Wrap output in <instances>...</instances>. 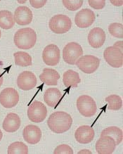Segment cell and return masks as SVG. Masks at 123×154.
I'll list each match as a JSON object with an SVG mask.
<instances>
[{
  "instance_id": "1",
  "label": "cell",
  "mask_w": 123,
  "mask_h": 154,
  "mask_svg": "<svg viewBox=\"0 0 123 154\" xmlns=\"http://www.w3.org/2000/svg\"><path fill=\"white\" fill-rule=\"evenodd\" d=\"M72 118L70 115L63 111L54 112L49 116L47 125L50 130L56 134L67 132L71 128Z\"/></svg>"
},
{
  "instance_id": "2",
  "label": "cell",
  "mask_w": 123,
  "mask_h": 154,
  "mask_svg": "<svg viewBox=\"0 0 123 154\" xmlns=\"http://www.w3.org/2000/svg\"><path fill=\"white\" fill-rule=\"evenodd\" d=\"M37 35L35 31L30 28H25L18 30L14 37L15 45L20 49H30L35 45Z\"/></svg>"
},
{
  "instance_id": "3",
  "label": "cell",
  "mask_w": 123,
  "mask_h": 154,
  "mask_svg": "<svg viewBox=\"0 0 123 154\" xmlns=\"http://www.w3.org/2000/svg\"><path fill=\"white\" fill-rule=\"evenodd\" d=\"M49 27L50 30L56 34H64L71 28L72 21L68 16L58 14L49 20Z\"/></svg>"
},
{
  "instance_id": "4",
  "label": "cell",
  "mask_w": 123,
  "mask_h": 154,
  "mask_svg": "<svg viewBox=\"0 0 123 154\" xmlns=\"http://www.w3.org/2000/svg\"><path fill=\"white\" fill-rule=\"evenodd\" d=\"M77 108L81 115L85 118L92 117L97 111L96 101L88 95H82L78 97L77 99Z\"/></svg>"
},
{
  "instance_id": "5",
  "label": "cell",
  "mask_w": 123,
  "mask_h": 154,
  "mask_svg": "<svg viewBox=\"0 0 123 154\" xmlns=\"http://www.w3.org/2000/svg\"><path fill=\"white\" fill-rule=\"evenodd\" d=\"M82 55V48L77 42L68 43L63 49V59L66 63L70 65H75Z\"/></svg>"
},
{
  "instance_id": "6",
  "label": "cell",
  "mask_w": 123,
  "mask_h": 154,
  "mask_svg": "<svg viewBox=\"0 0 123 154\" xmlns=\"http://www.w3.org/2000/svg\"><path fill=\"white\" fill-rule=\"evenodd\" d=\"M47 116V109L45 105L40 101H32L28 109V117L33 122H43Z\"/></svg>"
},
{
  "instance_id": "7",
  "label": "cell",
  "mask_w": 123,
  "mask_h": 154,
  "mask_svg": "<svg viewBox=\"0 0 123 154\" xmlns=\"http://www.w3.org/2000/svg\"><path fill=\"white\" fill-rule=\"evenodd\" d=\"M75 64L81 71L87 74H91L99 68L100 60L94 56L85 55L82 56L77 61Z\"/></svg>"
},
{
  "instance_id": "8",
  "label": "cell",
  "mask_w": 123,
  "mask_h": 154,
  "mask_svg": "<svg viewBox=\"0 0 123 154\" xmlns=\"http://www.w3.org/2000/svg\"><path fill=\"white\" fill-rule=\"evenodd\" d=\"M19 101V94L15 89L7 87L0 93V103L3 107L11 109Z\"/></svg>"
},
{
  "instance_id": "9",
  "label": "cell",
  "mask_w": 123,
  "mask_h": 154,
  "mask_svg": "<svg viewBox=\"0 0 123 154\" xmlns=\"http://www.w3.org/2000/svg\"><path fill=\"white\" fill-rule=\"evenodd\" d=\"M122 51L113 46L106 48L103 52V57L106 61L113 68H120L122 66Z\"/></svg>"
},
{
  "instance_id": "10",
  "label": "cell",
  "mask_w": 123,
  "mask_h": 154,
  "mask_svg": "<svg viewBox=\"0 0 123 154\" xmlns=\"http://www.w3.org/2000/svg\"><path fill=\"white\" fill-rule=\"evenodd\" d=\"M60 49L56 45H47L42 52V59L45 64L49 66H55L60 61Z\"/></svg>"
},
{
  "instance_id": "11",
  "label": "cell",
  "mask_w": 123,
  "mask_h": 154,
  "mask_svg": "<svg viewBox=\"0 0 123 154\" xmlns=\"http://www.w3.org/2000/svg\"><path fill=\"white\" fill-rule=\"evenodd\" d=\"M95 14L91 9H84L76 14L75 23L79 28H86L91 26L95 21Z\"/></svg>"
},
{
  "instance_id": "12",
  "label": "cell",
  "mask_w": 123,
  "mask_h": 154,
  "mask_svg": "<svg viewBox=\"0 0 123 154\" xmlns=\"http://www.w3.org/2000/svg\"><path fill=\"white\" fill-rule=\"evenodd\" d=\"M116 147L115 141L110 136H101L96 143V151L99 154H111Z\"/></svg>"
},
{
  "instance_id": "13",
  "label": "cell",
  "mask_w": 123,
  "mask_h": 154,
  "mask_svg": "<svg viewBox=\"0 0 123 154\" xmlns=\"http://www.w3.org/2000/svg\"><path fill=\"white\" fill-rule=\"evenodd\" d=\"M37 85V78L33 72L23 71L17 78V85L24 91L32 89Z\"/></svg>"
},
{
  "instance_id": "14",
  "label": "cell",
  "mask_w": 123,
  "mask_h": 154,
  "mask_svg": "<svg viewBox=\"0 0 123 154\" xmlns=\"http://www.w3.org/2000/svg\"><path fill=\"white\" fill-rule=\"evenodd\" d=\"M32 12L26 6H20L15 10L14 15V21L20 26H27L32 20Z\"/></svg>"
},
{
  "instance_id": "15",
  "label": "cell",
  "mask_w": 123,
  "mask_h": 154,
  "mask_svg": "<svg viewBox=\"0 0 123 154\" xmlns=\"http://www.w3.org/2000/svg\"><path fill=\"white\" fill-rule=\"evenodd\" d=\"M95 132L91 127L82 125L79 127L75 132V138L80 143L87 144L91 142L94 138Z\"/></svg>"
},
{
  "instance_id": "16",
  "label": "cell",
  "mask_w": 123,
  "mask_h": 154,
  "mask_svg": "<svg viewBox=\"0 0 123 154\" xmlns=\"http://www.w3.org/2000/svg\"><path fill=\"white\" fill-rule=\"evenodd\" d=\"M23 137L24 140L30 144H36L42 138V131L39 127L34 125H28L25 127Z\"/></svg>"
},
{
  "instance_id": "17",
  "label": "cell",
  "mask_w": 123,
  "mask_h": 154,
  "mask_svg": "<svg viewBox=\"0 0 123 154\" xmlns=\"http://www.w3.org/2000/svg\"><path fill=\"white\" fill-rule=\"evenodd\" d=\"M106 33L103 29L99 27L91 30L88 35V42L91 47L98 49L103 45L106 41Z\"/></svg>"
},
{
  "instance_id": "18",
  "label": "cell",
  "mask_w": 123,
  "mask_h": 154,
  "mask_svg": "<svg viewBox=\"0 0 123 154\" xmlns=\"http://www.w3.org/2000/svg\"><path fill=\"white\" fill-rule=\"evenodd\" d=\"M20 124L21 122L19 116L16 113H10L6 116L4 120L2 128L6 132H14L20 128Z\"/></svg>"
},
{
  "instance_id": "19",
  "label": "cell",
  "mask_w": 123,
  "mask_h": 154,
  "mask_svg": "<svg viewBox=\"0 0 123 154\" xmlns=\"http://www.w3.org/2000/svg\"><path fill=\"white\" fill-rule=\"evenodd\" d=\"M61 97V92L56 88L47 89L44 94V99H45V103L49 106L52 108L57 106Z\"/></svg>"
},
{
  "instance_id": "20",
  "label": "cell",
  "mask_w": 123,
  "mask_h": 154,
  "mask_svg": "<svg viewBox=\"0 0 123 154\" xmlns=\"http://www.w3.org/2000/svg\"><path fill=\"white\" fill-rule=\"evenodd\" d=\"M39 79L47 85H56L58 84V80L60 79V75L56 70L45 68L39 75Z\"/></svg>"
},
{
  "instance_id": "21",
  "label": "cell",
  "mask_w": 123,
  "mask_h": 154,
  "mask_svg": "<svg viewBox=\"0 0 123 154\" xmlns=\"http://www.w3.org/2000/svg\"><path fill=\"white\" fill-rule=\"evenodd\" d=\"M80 82L79 73L73 70H68L63 73V82L66 87H77Z\"/></svg>"
},
{
  "instance_id": "22",
  "label": "cell",
  "mask_w": 123,
  "mask_h": 154,
  "mask_svg": "<svg viewBox=\"0 0 123 154\" xmlns=\"http://www.w3.org/2000/svg\"><path fill=\"white\" fill-rule=\"evenodd\" d=\"M15 21L14 19V15L11 11L7 10L0 11V28L9 30L14 26Z\"/></svg>"
},
{
  "instance_id": "23",
  "label": "cell",
  "mask_w": 123,
  "mask_h": 154,
  "mask_svg": "<svg viewBox=\"0 0 123 154\" xmlns=\"http://www.w3.org/2000/svg\"><path fill=\"white\" fill-rule=\"evenodd\" d=\"M110 136L115 141L116 146L119 145L122 141V131L118 127L112 126L104 129L101 133V136Z\"/></svg>"
},
{
  "instance_id": "24",
  "label": "cell",
  "mask_w": 123,
  "mask_h": 154,
  "mask_svg": "<svg viewBox=\"0 0 123 154\" xmlns=\"http://www.w3.org/2000/svg\"><path fill=\"white\" fill-rule=\"evenodd\" d=\"M15 64L18 66L27 67L32 65V57L25 51H17L14 53Z\"/></svg>"
},
{
  "instance_id": "25",
  "label": "cell",
  "mask_w": 123,
  "mask_h": 154,
  "mask_svg": "<svg viewBox=\"0 0 123 154\" xmlns=\"http://www.w3.org/2000/svg\"><path fill=\"white\" fill-rule=\"evenodd\" d=\"M7 153L9 154H28V147L21 141H16L9 146Z\"/></svg>"
},
{
  "instance_id": "26",
  "label": "cell",
  "mask_w": 123,
  "mask_h": 154,
  "mask_svg": "<svg viewBox=\"0 0 123 154\" xmlns=\"http://www.w3.org/2000/svg\"><path fill=\"white\" fill-rule=\"evenodd\" d=\"M106 101L108 102V109L112 111H118L122 108V101L120 96L112 94L106 98Z\"/></svg>"
},
{
  "instance_id": "27",
  "label": "cell",
  "mask_w": 123,
  "mask_h": 154,
  "mask_svg": "<svg viewBox=\"0 0 123 154\" xmlns=\"http://www.w3.org/2000/svg\"><path fill=\"white\" fill-rule=\"evenodd\" d=\"M108 31L110 34L116 38L122 39L123 37V26L119 23H112L108 26Z\"/></svg>"
},
{
  "instance_id": "28",
  "label": "cell",
  "mask_w": 123,
  "mask_h": 154,
  "mask_svg": "<svg viewBox=\"0 0 123 154\" xmlns=\"http://www.w3.org/2000/svg\"><path fill=\"white\" fill-rule=\"evenodd\" d=\"M63 5L69 11H77L82 7L84 2L82 0H63Z\"/></svg>"
},
{
  "instance_id": "29",
  "label": "cell",
  "mask_w": 123,
  "mask_h": 154,
  "mask_svg": "<svg viewBox=\"0 0 123 154\" xmlns=\"http://www.w3.org/2000/svg\"><path fill=\"white\" fill-rule=\"evenodd\" d=\"M54 154H73V150L67 144H61L58 146L54 151Z\"/></svg>"
},
{
  "instance_id": "30",
  "label": "cell",
  "mask_w": 123,
  "mask_h": 154,
  "mask_svg": "<svg viewBox=\"0 0 123 154\" xmlns=\"http://www.w3.org/2000/svg\"><path fill=\"white\" fill-rule=\"evenodd\" d=\"M88 3L90 7L97 10L102 9L106 6V1L104 0H96V1L89 0Z\"/></svg>"
},
{
  "instance_id": "31",
  "label": "cell",
  "mask_w": 123,
  "mask_h": 154,
  "mask_svg": "<svg viewBox=\"0 0 123 154\" xmlns=\"http://www.w3.org/2000/svg\"><path fill=\"white\" fill-rule=\"evenodd\" d=\"M47 1L42 0V1H36V0H30V4L33 8L35 9H39V8L43 7L46 5Z\"/></svg>"
},
{
  "instance_id": "32",
  "label": "cell",
  "mask_w": 123,
  "mask_h": 154,
  "mask_svg": "<svg viewBox=\"0 0 123 154\" xmlns=\"http://www.w3.org/2000/svg\"><path fill=\"white\" fill-rule=\"evenodd\" d=\"M122 45H123V42L122 40L118 41V42H116L114 44L113 47L115 48H118V49H120L121 51H122Z\"/></svg>"
},
{
  "instance_id": "33",
  "label": "cell",
  "mask_w": 123,
  "mask_h": 154,
  "mask_svg": "<svg viewBox=\"0 0 123 154\" xmlns=\"http://www.w3.org/2000/svg\"><path fill=\"white\" fill-rule=\"evenodd\" d=\"M110 3L117 7H120L122 5V1H110Z\"/></svg>"
},
{
  "instance_id": "34",
  "label": "cell",
  "mask_w": 123,
  "mask_h": 154,
  "mask_svg": "<svg viewBox=\"0 0 123 154\" xmlns=\"http://www.w3.org/2000/svg\"><path fill=\"white\" fill-rule=\"evenodd\" d=\"M78 154L80 153V154H81V153H91V152L90 151H89V150H87V149H84V150H82V151H80V152H78Z\"/></svg>"
},
{
  "instance_id": "35",
  "label": "cell",
  "mask_w": 123,
  "mask_h": 154,
  "mask_svg": "<svg viewBox=\"0 0 123 154\" xmlns=\"http://www.w3.org/2000/svg\"><path fill=\"white\" fill-rule=\"evenodd\" d=\"M3 81H4L3 75L2 74V73H0V87H1V86L3 84Z\"/></svg>"
},
{
  "instance_id": "36",
  "label": "cell",
  "mask_w": 123,
  "mask_h": 154,
  "mask_svg": "<svg viewBox=\"0 0 123 154\" xmlns=\"http://www.w3.org/2000/svg\"><path fill=\"white\" fill-rule=\"evenodd\" d=\"M2 136H3V134H2V132L1 130H0V141H1L2 139Z\"/></svg>"
},
{
  "instance_id": "37",
  "label": "cell",
  "mask_w": 123,
  "mask_h": 154,
  "mask_svg": "<svg viewBox=\"0 0 123 154\" xmlns=\"http://www.w3.org/2000/svg\"><path fill=\"white\" fill-rule=\"evenodd\" d=\"M1 36H2V32L1 30H0V38H1Z\"/></svg>"
}]
</instances>
